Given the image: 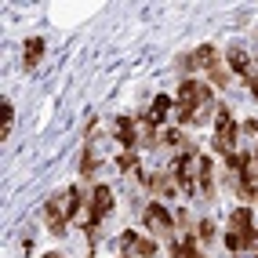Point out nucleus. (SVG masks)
Returning <instances> with one entry per match:
<instances>
[{
	"instance_id": "1",
	"label": "nucleus",
	"mask_w": 258,
	"mask_h": 258,
	"mask_svg": "<svg viewBox=\"0 0 258 258\" xmlns=\"http://www.w3.org/2000/svg\"><path fill=\"white\" fill-rule=\"evenodd\" d=\"M211 102V84H204V80H182L178 84V98H175V116L182 120V124H193V116L200 106H208Z\"/></svg>"
},
{
	"instance_id": "2",
	"label": "nucleus",
	"mask_w": 258,
	"mask_h": 258,
	"mask_svg": "<svg viewBox=\"0 0 258 258\" xmlns=\"http://www.w3.org/2000/svg\"><path fill=\"white\" fill-rule=\"evenodd\" d=\"M236 135H240V124L233 120L229 106H218L215 109V149L222 153V157H229V153H233Z\"/></svg>"
},
{
	"instance_id": "3",
	"label": "nucleus",
	"mask_w": 258,
	"mask_h": 258,
	"mask_svg": "<svg viewBox=\"0 0 258 258\" xmlns=\"http://www.w3.org/2000/svg\"><path fill=\"white\" fill-rule=\"evenodd\" d=\"M109 211H113V189L109 185H95V193L88 200V233H95L98 222L106 218Z\"/></svg>"
},
{
	"instance_id": "4",
	"label": "nucleus",
	"mask_w": 258,
	"mask_h": 258,
	"mask_svg": "<svg viewBox=\"0 0 258 258\" xmlns=\"http://www.w3.org/2000/svg\"><path fill=\"white\" fill-rule=\"evenodd\" d=\"M218 66V51L211 47V44H200L197 51H189V55H182L178 58V70H215Z\"/></svg>"
},
{
	"instance_id": "5",
	"label": "nucleus",
	"mask_w": 258,
	"mask_h": 258,
	"mask_svg": "<svg viewBox=\"0 0 258 258\" xmlns=\"http://www.w3.org/2000/svg\"><path fill=\"white\" fill-rule=\"evenodd\" d=\"M142 218H146V226H149V229H157V233H164V236H171V229H175V218H171V211L164 208L160 200H149Z\"/></svg>"
},
{
	"instance_id": "6",
	"label": "nucleus",
	"mask_w": 258,
	"mask_h": 258,
	"mask_svg": "<svg viewBox=\"0 0 258 258\" xmlns=\"http://www.w3.org/2000/svg\"><path fill=\"white\" fill-rule=\"evenodd\" d=\"M120 247L127 251V258H157V244H153V240H142L135 229L120 233Z\"/></svg>"
},
{
	"instance_id": "7",
	"label": "nucleus",
	"mask_w": 258,
	"mask_h": 258,
	"mask_svg": "<svg viewBox=\"0 0 258 258\" xmlns=\"http://www.w3.org/2000/svg\"><path fill=\"white\" fill-rule=\"evenodd\" d=\"M193 160H197V153L189 149V153H182V157L175 160V167H171V178H175L185 193H197V182H193Z\"/></svg>"
},
{
	"instance_id": "8",
	"label": "nucleus",
	"mask_w": 258,
	"mask_h": 258,
	"mask_svg": "<svg viewBox=\"0 0 258 258\" xmlns=\"http://www.w3.org/2000/svg\"><path fill=\"white\" fill-rule=\"evenodd\" d=\"M135 124H139V116H116V142L124 146L127 153H135V146H142L139 142L142 135L135 131Z\"/></svg>"
},
{
	"instance_id": "9",
	"label": "nucleus",
	"mask_w": 258,
	"mask_h": 258,
	"mask_svg": "<svg viewBox=\"0 0 258 258\" xmlns=\"http://www.w3.org/2000/svg\"><path fill=\"white\" fill-rule=\"evenodd\" d=\"M171 109H175L171 95H157V98H153V106H149V113H146V116H139V124L157 127V124H164V120H167V113H171Z\"/></svg>"
},
{
	"instance_id": "10",
	"label": "nucleus",
	"mask_w": 258,
	"mask_h": 258,
	"mask_svg": "<svg viewBox=\"0 0 258 258\" xmlns=\"http://www.w3.org/2000/svg\"><path fill=\"white\" fill-rule=\"evenodd\" d=\"M193 182L204 197H211V157H204V153H197L193 160Z\"/></svg>"
},
{
	"instance_id": "11",
	"label": "nucleus",
	"mask_w": 258,
	"mask_h": 258,
	"mask_svg": "<svg viewBox=\"0 0 258 258\" xmlns=\"http://www.w3.org/2000/svg\"><path fill=\"white\" fill-rule=\"evenodd\" d=\"M146 185L153 189V193H160V197H175L178 193V182L167 175V171H153V175L146 178Z\"/></svg>"
},
{
	"instance_id": "12",
	"label": "nucleus",
	"mask_w": 258,
	"mask_h": 258,
	"mask_svg": "<svg viewBox=\"0 0 258 258\" xmlns=\"http://www.w3.org/2000/svg\"><path fill=\"white\" fill-rule=\"evenodd\" d=\"M44 218H47V229L55 233V236H62V233H70V229H66V226H70V218L62 215V208H58L55 200H47V204H44Z\"/></svg>"
},
{
	"instance_id": "13",
	"label": "nucleus",
	"mask_w": 258,
	"mask_h": 258,
	"mask_svg": "<svg viewBox=\"0 0 258 258\" xmlns=\"http://www.w3.org/2000/svg\"><path fill=\"white\" fill-rule=\"evenodd\" d=\"M55 204L62 208V215H66V218H77V215H80V204H84V197H80V189H77V185H70V189H66V193H62Z\"/></svg>"
},
{
	"instance_id": "14",
	"label": "nucleus",
	"mask_w": 258,
	"mask_h": 258,
	"mask_svg": "<svg viewBox=\"0 0 258 258\" xmlns=\"http://www.w3.org/2000/svg\"><path fill=\"white\" fill-rule=\"evenodd\" d=\"M44 37H29L26 44H22V66H26V70H33V66H37L40 62V55H44Z\"/></svg>"
},
{
	"instance_id": "15",
	"label": "nucleus",
	"mask_w": 258,
	"mask_h": 258,
	"mask_svg": "<svg viewBox=\"0 0 258 258\" xmlns=\"http://www.w3.org/2000/svg\"><path fill=\"white\" fill-rule=\"evenodd\" d=\"M251 226H254V222H251V208H236V211L229 215V233H240V236H244Z\"/></svg>"
},
{
	"instance_id": "16",
	"label": "nucleus",
	"mask_w": 258,
	"mask_h": 258,
	"mask_svg": "<svg viewBox=\"0 0 258 258\" xmlns=\"http://www.w3.org/2000/svg\"><path fill=\"white\" fill-rule=\"evenodd\" d=\"M171 258H200V247H197V236H185L182 244H171Z\"/></svg>"
},
{
	"instance_id": "17",
	"label": "nucleus",
	"mask_w": 258,
	"mask_h": 258,
	"mask_svg": "<svg viewBox=\"0 0 258 258\" xmlns=\"http://www.w3.org/2000/svg\"><path fill=\"white\" fill-rule=\"evenodd\" d=\"M226 62H229V70L233 73H244V77H251V62H247V55L240 47H233L229 55H226Z\"/></svg>"
},
{
	"instance_id": "18",
	"label": "nucleus",
	"mask_w": 258,
	"mask_h": 258,
	"mask_svg": "<svg viewBox=\"0 0 258 258\" xmlns=\"http://www.w3.org/2000/svg\"><path fill=\"white\" fill-rule=\"evenodd\" d=\"M247 164H251V153H229V157H226V167L236 171V175H240V171H244Z\"/></svg>"
},
{
	"instance_id": "19",
	"label": "nucleus",
	"mask_w": 258,
	"mask_h": 258,
	"mask_svg": "<svg viewBox=\"0 0 258 258\" xmlns=\"http://www.w3.org/2000/svg\"><path fill=\"white\" fill-rule=\"evenodd\" d=\"M80 175H84V178L95 175V149H91V146H84V153H80Z\"/></svg>"
},
{
	"instance_id": "20",
	"label": "nucleus",
	"mask_w": 258,
	"mask_h": 258,
	"mask_svg": "<svg viewBox=\"0 0 258 258\" xmlns=\"http://www.w3.org/2000/svg\"><path fill=\"white\" fill-rule=\"evenodd\" d=\"M0 113H4V127H0V139H8V135H11V124H15V106H11V102H4V106H0Z\"/></svg>"
},
{
	"instance_id": "21",
	"label": "nucleus",
	"mask_w": 258,
	"mask_h": 258,
	"mask_svg": "<svg viewBox=\"0 0 258 258\" xmlns=\"http://www.w3.org/2000/svg\"><path fill=\"white\" fill-rule=\"evenodd\" d=\"M116 167H120V171H142L135 153H120V157H116Z\"/></svg>"
},
{
	"instance_id": "22",
	"label": "nucleus",
	"mask_w": 258,
	"mask_h": 258,
	"mask_svg": "<svg viewBox=\"0 0 258 258\" xmlns=\"http://www.w3.org/2000/svg\"><path fill=\"white\" fill-rule=\"evenodd\" d=\"M211 84H215V88H226V84H229V73L222 70V66H215V70H211Z\"/></svg>"
},
{
	"instance_id": "23",
	"label": "nucleus",
	"mask_w": 258,
	"mask_h": 258,
	"mask_svg": "<svg viewBox=\"0 0 258 258\" xmlns=\"http://www.w3.org/2000/svg\"><path fill=\"white\" fill-rule=\"evenodd\" d=\"M244 247H251V251H258V226H251V229L244 233Z\"/></svg>"
},
{
	"instance_id": "24",
	"label": "nucleus",
	"mask_w": 258,
	"mask_h": 258,
	"mask_svg": "<svg viewBox=\"0 0 258 258\" xmlns=\"http://www.w3.org/2000/svg\"><path fill=\"white\" fill-rule=\"evenodd\" d=\"M226 247L229 251H240V247H244V236H240V233H226Z\"/></svg>"
},
{
	"instance_id": "25",
	"label": "nucleus",
	"mask_w": 258,
	"mask_h": 258,
	"mask_svg": "<svg viewBox=\"0 0 258 258\" xmlns=\"http://www.w3.org/2000/svg\"><path fill=\"white\" fill-rule=\"evenodd\" d=\"M160 142H167V146H182V131H164Z\"/></svg>"
},
{
	"instance_id": "26",
	"label": "nucleus",
	"mask_w": 258,
	"mask_h": 258,
	"mask_svg": "<svg viewBox=\"0 0 258 258\" xmlns=\"http://www.w3.org/2000/svg\"><path fill=\"white\" fill-rule=\"evenodd\" d=\"M197 233H200V240H211V236H215V222H200Z\"/></svg>"
},
{
	"instance_id": "27",
	"label": "nucleus",
	"mask_w": 258,
	"mask_h": 258,
	"mask_svg": "<svg viewBox=\"0 0 258 258\" xmlns=\"http://www.w3.org/2000/svg\"><path fill=\"white\" fill-rule=\"evenodd\" d=\"M244 131L247 135H258V120H244Z\"/></svg>"
},
{
	"instance_id": "28",
	"label": "nucleus",
	"mask_w": 258,
	"mask_h": 258,
	"mask_svg": "<svg viewBox=\"0 0 258 258\" xmlns=\"http://www.w3.org/2000/svg\"><path fill=\"white\" fill-rule=\"evenodd\" d=\"M44 258H66V254H55V251H51V254H44Z\"/></svg>"
},
{
	"instance_id": "29",
	"label": "nucleus",
	"mask_w": 258,
	"mask_h": 258,
	"mask_svg": "<svg viewBox=\"0 0 258 258\" xmlns=\"http://www.w3.org/2000/svg\"><path fill=\"white\" fill-rule=\"evenodd\" d=\"M124 258H127V254H124Z\"/></svg>"
},
{
	"instance_id": "30",
	"label": "nucleus",
	"mask_w": 258,
	"mask_h": 258,
	"mask_svg": "<svg viewBox=\"0 0 258 258\" xmlns=\"http://www.w3.org/2000/svg\"><path fill=\"white\" fill-rule=\"evenodd\" d=\"M254 258H258V254H254Z\"/></svg>"
}]
</instances>
